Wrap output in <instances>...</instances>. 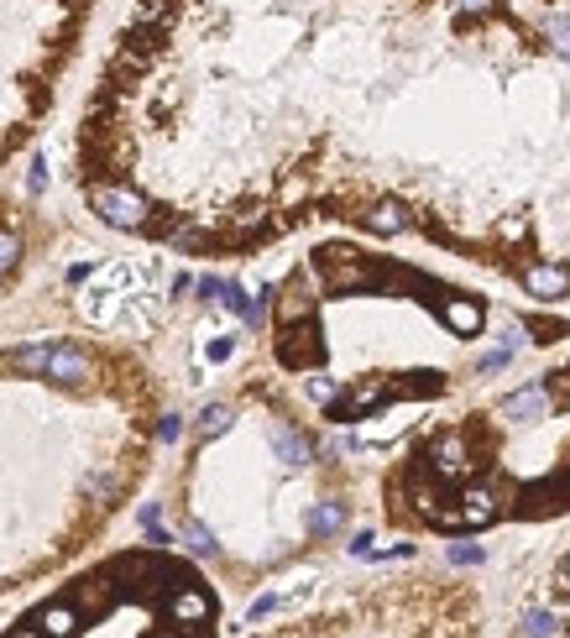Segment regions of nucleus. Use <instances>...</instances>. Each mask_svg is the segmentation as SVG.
<instances>
[{
	"label": "nucleus",
	"instance_id": "nucleus-1",
	"mask_svg": "<svg viewBox=\"0 0 570 638\" xmlns=\"http://www.w3.org/2000/svg\"><path fill=\"white\" fill-rule=\"evenodd\" d=\"M215 623V591L184 560L136 550L32 607L0 638H210Z\"/></svg>",
	"mask_w": 570,
	"mask_h": 638
},
{
	"label": "nucleus",
	"instance_id": "nucleus-4",
	"mask_svg": "<svg viewBox=\"0 0 570 638\" xmlns=\"http://www.w3.org/2000/svg\"><path fill=\"white\" fill-rule=\"evenodd\" d=\"M21 262V241L16 236H0V267H16Z\"/></svg>",
	"mask_w": 570,
	"mask_h": 638
},
{
	"label": "nucleus",
	"instance_id": "nucleus-3",
	"mask_svg": "<svg viewBox=\"0 0 570 638\" xmlns=\"http://www.w3.org/2000/svg\"><path fill=\"white\" fill-rule=\"evenodd\" d=\"M508 638H570V544L555 555L550 576H544L523 607L513 612Z\"/></svg>",
	"mask_w": 570,
	"mask_h": 638
},
{
	"label": "nucleus",
	"instance_id": "nucleus-2",
	"mask_svg": "<svg viewBox=\"0 0 570 638\" xmlns=\"http://www.w3.org/2000/svg\"><path fill=\"white\" fill-rule=\"evenodd\" d=\"M262 638H482V602L461 581H387Z\"/></svg>",
	"mask_w": 570,
	"mask_h": 638
}]
</instances>
